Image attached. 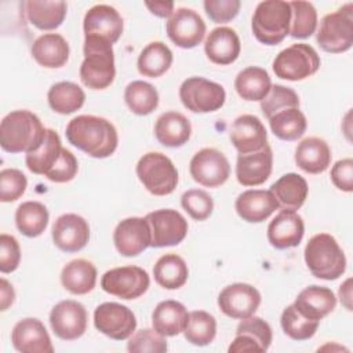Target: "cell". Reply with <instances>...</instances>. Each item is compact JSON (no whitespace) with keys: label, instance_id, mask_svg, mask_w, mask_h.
Masks as SVG:
<instances>
[{"label":"cell","instance_id":"cell-1","mask_svg":"<svg viewBox=\"0 0 353 353\" xmlns=\"http://www.w3.org/2000/svg\"><path fill=\"white\" fill-rule=\"evenodd\" d=\"M65 134L69 143L95 159L112 156L119 143L116 127L109 120L92 114L72 119Z\"/></svg>","mask_w":353,"mask_h":353},{"label":"cell","instance_id":"cell-2","mask_svg":"<svg viewBox=\"0 0 353 353\" xmlns=\"http://www.w3.org/2000/svg\"><path fill=\"white\" fill-rule=\"evenodd\" d=\"M47 128L29 110H14L0 123V145L8 153H30L37 150L46 139Z\"/></svg>","mask_w":353,"mask_h":353},{"label":"cell","instance_id":"cell-3","mask_svg":"<svg viewBox=\"0 0 353 353\" xmlns=\"http://www.w3.org/2000/svg\"><path fill=\"white\" fill-rule=\"evenodd\" d=\"M84 59L80 66V80L91 90L108 88L116 76L114 52L109 41L99 37H84Z\"/></svg>","mask_w":353,"mask_h":353},{"label":"cell","instance_id":"cell-4","mask_svg":"<svg viewBox=\"0 0 353 353\" xmlns=\"http://www.w3.org/2000/svg\"><path fill=\"white\" fill-rule=\"evenodd\" d=\"M303 256L310 273L321 280H336L346 270L345 252L328 233L314 234L307 241Z\"/></svg>","mask_w":353,"mask_h":353},{"label":"cell","instance_id":"cell-5","mask_svg":"<svg viewBox=\"0 0 353 353\" xmlns=\"http://www.w3.org/2000/svg\"><path fill=\"white\" fill-rule=\"evenodd\" d=\"M291 7L288 1H261L252 15V33L258 41L266 46H276L290 34Z\"/></svg>","mask_w":353,"mask_h":353},{"label":"cell","instance_id":"cell-6","mask_svg":"<svg viewBox=\"0 0 353 353\" xmlns=\"http://www.w3.org/2000/svg\"><path fill=\"white\" fill-rule=\"evenodd\" d=\"M137 176L153 196L171 194L178 185L174 163L160 152H148L137 163Z\"/></svg>","mask_w":353,"mask_h":353},{"label":"cell","instance_id":"cell-7","mask_svg":"<svg viewBox=\"0 0 353 353\" xmlns=\"http://www.w3.org/2000/svg\"><path fill=\"white\" fill-rule=\"evenodd\" d=\"M317 44L331 54H341L353 46V3H346L335 12L327 14L317 30Z\"/></svg>","mask_w":353,"mask_h":353},{"label":"cell","instance_id":"cell-8","mask_svg":"<svg viewBox=\"0 0 353 353\" xmlns=\"http://www.w3.org/2000/svg\"><path fill=\"white\" fill-rule=\"evenodd\" d=\"M277 77L288 81H299L313 76L320 68L317 51L305 43L292 44L280 51L272 63Z\"/></svg>","mask_w":353,"mask_h":353},{"label":"cell","instance_id":"cell-9","mask_svg":"<svg viewBox=\"0 0 353 353\" xmlns=\"http://www.w3.org/2000/svg\"><path fill=\"white\" fill-rule=\"evenodd\" d=\"M182 105L193 113H211L221 109L226 101L225 88L200 76L188 77L179 87Z\"/></svg>","mask_w":353,"mask_h":353},{"label":"cell","instance_id":"cell-10","mask_svg":"<svg viewBox=\"0 0 353 353\" xmlns=\"http://www.w3.org/2000/svg\"><path fill=\"white\" fill-rule=\"evenodd\" d=\"M150 284L146 270L139 266H120L103 273L101 287L105 292L121 299H137L143 295Z\"/></svg>","mask_w":353,"mask_h":353},{"label":"cell","instance_id":"cell-11","mask_svg":"<svg viewBox=\"0 0 353 353\" xmlns=\"http://www.w3.org/2000/svg\"><path fill=\"white\" fill-rule=\"evenodd\" d=\"M145 219L150 228V247L178 245L188 234V221L176 210H156L149 212Z\"/></svg>","mask_w":353,"mask_h":353},{"label":"cell","instance_id":"cell-12","mask_svg":"<svg viewBox=\"0 0 353 353\" xmlns=\"http://www.w3.org/2000/svg\"><path fill=\"white\" fill-rule=\"evenodd\" d=\"M94 325L103 335L124 341L135 332L137 317L130 307L121 303L105 302L94 310Z\"/></svg>","mask_w":353,"mask_h":353},{"label":"cell","instance_id":"cell-13","mask_svg":"<svg viewBox=\"0 0 353 353\" xmlns=\"http://www.w3.org/2000/svg\"><path fill=\"white\" fill-rule=\"evenodd\" d=\"M189 171L199 185L218 188L229 179L230 164L222 152L214 148H204L192 157Z\"/></svg>","mask_w":353,"mask_h":353},{"label":"cell","instance_id":"cell-14","mask_svg":"<svg viewBox=\"0 0 353 353\" xmlns=\"http://www.w3.org/2000/svg\"><path fill=\"white\" fill-rule=\"evenodd\" d=\"M88 314L77 301L66 299L58 302L50 312V325L54 334L63 341H74L87 330Z\"/></svg>","mask_w":353,"mask_h":353},{"label":"cell","instance_id":"cell-15","mask_svg":"<svg viewBox=\"0 0 353 353\" xmlns=\"http://www.w3.org/2000/svg\"><path fill=\"white\" fill-rule=\"evenodd\" d=\"M205 22L192 8L181 7L174 10V14L165 23V30L170 40L181 48H194L205 36Z\"/></svg>","mask_w":353,"mask_h":353},{"label":"cell","instance_id":"cell-16","mask_svg":"<svg viewBox=\"0 0 353 353\" xmlns=\"http://www.w3.org/2000/svg\"><path fill=\"white\" fill-rule=\"evenodd\" d=\"M261 305L259 291L247 283L226 285L218 295V306L230 319L243 320L254 316Z\"/></svg>","mask_w":353,"mask_h":353},{"label":"cell","instance_id":"cell-17","mask_svg":"<svg viewBox=\"0 0 353 353\" xmlns=\"http://www.w3.org/2000/svg\"><path fill=\"white\" fill-rule=\"evenodd\" d=\"M152 236L148 221L141 216H130L120 221L113 232V243L123 256H137L150 247Z\"/></svg>","mask_w":353,"mask_h":353},{"label":"cell","instance_id":"cell-18","mask_svg":"<svg viewBox=\"0 0 353 353\" xmlns=\"http://www.w3.org/2000/svg\"><path fill=\"white\" fill-rule=\"evenodd\" d=\"M83 29L84 37H99L113 44L123 33V18L112 6L97 4L85 12Z\"/></svg>","mask_w":353,"mask_h":353},{"label":"cell","instance_id":"cell-19","mask_svg":"<svg viewBox=\"0 0 353 353\" xmlns=\"http://www.w3.org/2000/svg\"><path fill=\"white\" fill-rule=\"evenodd\" d=\"M52 241L63 252H77L90 240L88 222L77 214H63L52 225Z\"/></svg>","mask_w":353,"mask_h":353},{"label":"cell","instance_id":"cell-20","mask_svg":"<svg viewBox=\"0 0 353 353\" xmlns=\"http://www.w3.org/2000/svg\"><path fill=\"white\" fill-rule=\"evenodd\" d=\"M11 342L21 353H52L51 338L44 324L34 317L19 320L11 331Z\"/></svg>","mask_w":353,"mask_h":353},{"label":"cell","instance_id":"cell-21","mask_svg":"<svg viewBox=\"0 0 353 353\" xmlns=\"http://www.w3.org/2000/svg\"><path fill=\"white\" fill-rule=\"evenodd\" d=\"M230 142L239 154L261 150L268 145V132L263 123L254 114L239 116L230 127Z\"/></svg>","mask_w":353,"mask_h":353},{"label":"cell","instance_id":"cell-22","mask_svg":"<svg viewBox=\"0 0 353 353\" xmlns=\"http://www.w3.org/2000/svg\"><path fill=\"white\" fill-rule=\"evenodd\" d=\"M273 168V152L269 145L261 150L239 154L236 163V178L243 186H258L268 181Z\"/></svg>","mask_w":353,"mask_h":353},{"label":"cell","instance_id":"cell-23","mask_svg":"<svg viewBox=\"0 0 353 353\" xmlns=\"http://www.w3.org/2000/svg\"><path fill=\"white\" fill-rule=\"evenodd\" d=\"M303 234L305 223L296 211L281 210L268 226V240L277 250L299 245Z\"/></svg>","mask_w":353,"mask_h":353},{"label":"cell","instance_id":"cell-24","mask_svg":"<svg viewBox=\"0 0 353 353\" xmlns=\"http://www.w3.org/2000/svg\"><path fill=\"white\" fill-rule=\"evenodd\" d=\"M234 208L243 221L259 223L279 210V203L270 190L250 189L237 196Z\"/></svg>","mask_w":353,"mask_h":353},{"label":"cell","instance_id":"cell-25","mask_svg":"<svg viewBox=\"0 0 353 353\" xmlns=\"http://www.w3.org/2000/svg\"><path fill=\"white\" fill-rule=\"evenodd\" d=\"M241 44L234 29L219 26L212 29L205 41L204 52L207 58L216 65H230L240 55Z\"/></svg>","mask_w":353,"mask_h":353},{"label":"cell","instance_id":"cell-26","mask_svg":"<svg viewBox=\"0 0 353 353\" xmlns=\"http://www.w3.org/2000/svg\"><path fill=\"white\" fill-rule=\"evenodd\" d=\"M292 305L306 319L320 323L335 309L336 296L328 287L309 285L298 294Z\"/></svg>","mask_w":353,"mask_h":353},{"label":"cell","instance_id":"cell-27","mask_svg":"<svg viewBox=\"0 0 353 353\" xmlns=\"http://www.w3.org/2000/svg\"><path fill=\"white\" fill-rule=\"evenodd\" d=\"M30 52L40 66L57 69L68 62L70 50L63 36L58 33H44L33 41Z\"/></svg>","mask_w":353,"mask_h":353},{"label":"cell","instance_id":"cell-28","mask_svg":"<svg viewBox=\"0 0 353 353\" xmlns=\"http://www.w3.org/2000/svg\"><path fill=\"white\" fill-rule=\"evenodd\" d=\"M295 163L307 174H321L331 164V149L321 138H305L295 148Z\"/></svg>","mask_w":353,"mask_h":353},{"label":"cell","instance_id":"cell-29","mask_svg":"<svg viewBox=\"0 0 353 353\" xmlns=\"http://www.w3.org/2000/svg\"><path fill=\"white\" fill-rule=\"evenodd\" d=\"M154 135L167 148H181L190 139L192 124L182 113L170 110L157 117Z\"/></svg>","mask_w":353,"mask_h":353},{"label":"cell","instance_id":"cell-30","mask_svg":"<svg viewBox=\"0 0 353 353\" xmlns=\"http://www.w3.org/2000/svg\"><path fill=\"white\" fill-rule=\"evenodd\" d=\"M189 320L186 307L172 299L161 301L157 303L152 313V325L163 336H175L185 331Z\"/></svg>","mask_w":353,"mask_h":353},{"label":"cell","instance_id":"cell-31","mask_svg":"<svg viewBox=\"0 0 353 353\" xmlns=\"http://www.w3.org/2000/svg\"><path fill=\"white\" fill-rule=\"evenodd\" d=\"M279 203V208L296 211L307 197V182L303 176L295 172H288L280 176L269 189Z\"/></svg>","mask_w":353,"mask_h":353},{"label":"cell","instance_id":"cell-32","mask_svg":"<svg viewBox=\"0 0 353 353\" xmlns=\"http://www.w3.org/2000/svg\"><path fill=\"white\" fill-rule=\"evenodd\" d=\"M61 283L73 295H84L94 290L97 268L92 262L79 258L68 262L61 272Z\"/></svg>","mask_w":353,"mask_h":353},{"label":"cell","instance_id":"cell-33","mask_svg":"<svg viewBox=\"0 0 353 353\" xmlns=\"http://www.w3.org/2000/svg\"><path fill=\"white\" fill-rule=\"evenodd\" d=\"M28 21L40 30H52L62 25L68 4L62 0H29L25 3Z\"/></svg>","mask_w":353,"mask_h":353},{"label":"cell","instance_id":"cell-34","mask_svg":"<svg viewBox=\"0 0 353 353\" xmlns=\"http://www.w3.org/2000/svg\"><path fill=\"white\" fill-rule=\"evenodd\" d=\"M272 88L269 73L259 66L243 69L234 79V90L244 101H262Z\"/></svg>","mask_w":353,"mask_h":353},{"label":"cell","instance_id":"cell-35","mask_svg":"<svg viewBox=\"0 0 353 353\" xmlns=\"http://www.w3.org/2000/svg\"><path fill=\"white\" fill-rule=\"evenodd\" d=\"M189 269L182 256L176 254H165L157 259L153 268L154 281L165 290H178L185 285Z\"/></svg>","mask_w":353,"mask_h":353},{"label":"cell","instance_id":"cell-36","mask_svg":"<svg viewBox=\"0 0 353 353\" xmlns=\"http://www.w3.org/2000/svg\"><path fill=\"white\" fill-rule=\"evenodd\" d=\"M172 51L163 41L149 43L139 54L137 61L138 72L145 77H160L172 65Z\"/></svg>","mask_w":353,"mask_h":353},{"label":"cell","instance_id":"cell-37","mask_svg":"<svg viewBox=\"0 0 353 353\" xmlns=\"http://www.w3.org/2000/svg\"><path fill=\"white\" fill-rule=\"evenodd\" d=\"M62 143L61 138L57 134V131L47 128L46 139L41 143V146L26 154L25 163L30 172L36 175H46L58 161L61 152H62Z\"/></svg>","mask_w":353,"mask_h":353},{"label":"cell","instance_id":"cell-38","mask_svg":"<svg viewBox=\"0 0 353 353\" xmlns=\"http://www.w3.org/2000/svg\"><path fill=\"white\" fill-rule=\"evenodd\" d=\"M50 108L59 114H70L79 110L85 101L83 88L72 81H59L51 85L47 94Z\"/></svg>","mask_w":353,"mask_h":353},{"label":"cell","instance_id":"cell-39","mask_svg":"<svg viewBox=\"0 0 353 353\" xmlns=\"http://www.w3.org/2000/svg\"><path fill=\"white\" fill-rule=\"evenodd\" d=\"M48 210L40 201H25L15 211V225L26 237L40 236L48 225Z\"/></svg>","mask_w":353,"mask_h":353},{"label":"cell","instance_id":"cell-40","mask_svg":"<svg viewBox=\"0 0 353 353\" xmlns=\"http://www.w3.org/2000/svg\"><path fill=\"white\" fill-rule=\"evenodd\" d=\"M269 125L279 139L296 141L305 134L307 121L299 108H288L274 113L269 119Z\"/></svg>","mask_w":353,"mask_h":353},{"label":"cell","instance_id":"cell-41","mask_svg":"<svg viewBox=\"0 0 353 353\" xmlns=\"http://www.w3.org/2000/svg\"><path fill=\"white\" fill-rule=\"evenodd\" d=\"M124 101L132 113L146 116L159 106V92L152 84L135 80L125 87Z\"/></svg>","mask_w":353,"mask_h":353},{"label":"cell","instance_id":"cell-42","mask_svg":"<svg viewBox=\"0 0 353 353\" xmlns=\"http://www.w3.org/2000/svg\"><path fill=\"white\" fill-rule=\"evenodd\" d=\"M183 335L185 339L194 346L210 345L216 335L215 317L204 310H194L189 313V320Z\"/></svg>","mask_w":353,"mask_h":353},{"label":"cell","instance_id":"cell-43","mask_svg":"<svg viewBox=\"0 0 353 353\" xmlns=\"http://www.w3.org/2000/svg\"><path fill=\"white\" fill-rule=\"evenodd\" d=\"M291 7V25L290 34L294 39L310 37L317 28V11L309 1L296 0L290 1Z\"/></svg>","mask_w":353,"mask_h":353},{"label":"cell","instance_id":"cell-44","mask_svg":"<svg viewBox=\"0 0 353 353\" xmlns=\"http://www.w3.org/2000/svg\"><path fill=\"white\" fill-rule=\"evenodd\" d=\"M280 323L284 334L294 341L310 339L316 334L320 324L319 321H313L302 316L294 305H290L283 310Z\"/></svg>","mask_w":353,"mask_h":353},{"label":"cell","instance_id":"cell-45","mask_svg":"<svg viewBox=\"0 0 353 353\" xmlns=\"http://www.w3.org/2000/svg\"><path fill=\"white\" fill-rule=\"evenodd\" d=\"M288 108H299V97L292 88L281 84L272 85L269 94L261 101V110L268 120L274 113Z\"/></svg>","mask_w":353,"mask_h":353},{"label":"cell","instance_id":"cell-46","mask_svg":"<svg viewBox=\"0 0 353 353\" xmlns=\"http://www.w3.org/2000/svg\"><path fill=\"white\" fill-rule=\"evenodd\" d=\"M165 336L160 335L153 328H142L135 331L127 342V350L131 353H164L167 352Z\"/></svg>","mask_w":353,"mask_h":353},{"label":"cell","instance_id":"cell-47","mask_svg":"<svg viewBox=\"0 0 353 353\" xmlns=\"http://www.w3.org/2000/svg\"><path fill=\"white\" fill-rule=\"evenodd\" d=\"M182 208L196 221H205L214 210L212 197L203 189H189L181 197Z\"/></svg>","mask_w":353,"mask_h":353},{"label":"cell","instance_id":"cell-48","mask_svg":"<svg viewBox=\"0 0 353 353\" xmlns=\"http://www.w3.org/2000/svg\"><path fill=\"white\" fill-rule=\"evenodd\" d=\"M28 179L25 174L17 168H4L0 171V200L12 203L18 200L26 190Z\"/></svg>","mask_w":353,"mask_h":353},{"label":"cell","instance_id":"cell-49","mask_svg":"<svg viewBox=\"0 0 353 353\" xmlns=\"http://www.w3.org/2000/svg\"><path fill=\"white\" fill-rule=\"evenodd\" d=\"M236 334H244L252 338L259 345L262 352H266L270 347V343L273 339L270 325L263 319L255 317V316L243 319L237 325Z\"/></svg>","mask_w":353,"mask_h":353},{"label":"cell","instance_id":"cell-50","mask_svg":"<svg viewBox=\"0 0 353 353\" xmlns=\"http://www.w3.org/2000/svg\"><path fill=\"white\" fill-rule=\"evenodd\" d=\"M77 170H79L77 159L74 157V154L70 150L63 148L58 161L44 176L47 179H50L51 182L65 183V182L72 181L76 176Z\"/></svg>","mask_w":353,"mask_h":353},{"label":"cell","instance_id":"cell-51","mask_svg":"<svg viewBox=\"0 0 353 353\" xmlns=\"http://www.w3.org/2000/svg\"><path fill=\"white\" fill-rule=\"evenodd\" d=\"M208 18L215 23H226L234 19L240 11V0H205L203 3Z\"/></svg>","mask_w":353,"mask_h":353},{"label":"cell","instance_id":"cell-52","mask_svg":"<svg viewBox=\"0 0 353 353\" xmlns=\"http://www.w3.org/2000/svg\"><path fill=\"white\" fill-rule=\"evenodd\" d=\"M21 261V248L14 236L0 234V272L11 273L17 270Z\"/></svg>","mask_w":353,"mask_h":353},{"label":"cell","instance_id":"cell-53","mask_svg":"<svg viewBox=\"0 0 353 353\" xmlns=\"http://www.w3.org/2000/svg\"><path fill=\"white\" fill-rule=\"evenodd\" d=\"M331 181L342 192L353 190V160L350 157L338 160L331 168Z\"/></svg>","mask_w":353,"mask_h":353},{"label":"cell","instance_id":"cell-54","mask_svg":"<svg viewBox=\"0 0 353 353\" xmlns=\"http://www.w3.org/2000/svg\"><path fill=\"white\" fill-rule=\"evenodd\" d=\"M229 353H239V352H262L259 345L244 334H236V338L229 346Z\"/></svg>","mask_w":353,"mask_h":353},{"label":"cell","instance_id":"cell-55","mask_svg":"<svg viewBox=\"0 0 353 353\" xmlns=\"http://www.w3.org/2000/svg\"><path fill=\"white\" fill-rule=\"evenodd\" d=\"M145 6L149 11L160 18H170L174 14V3L172 1H146Z\"/></svg>","mask_w":353,"mask_h":353},{"label":"cell","instance_id":"cell-56","mask_svg":"<svg viewBox=\"0 0 353 353\" xmlns=\"http://www.w3.org/2000/svg\"><path fill=\"white\" fill-rule=\"evenodd\" d=\"M15 301V291L12 285L6 280H0V307L1 310H7Z\"/></svg>","mask_w":353,"mask_h":353},{"label":"cell","instance_id":"cell-57","mask_svg":"<svg viewBox=\"0 0 353 353\" xmlns=\"http://www.w3.org/2000/svg\"><path fill=\"white\" fill-rule=\"evenodd\" d=\"M339 299L341 303L349 310L352 312V279H346L343 284H341L339 287Z\"/></svg>","mask_w":353,"mask_h":353}]
</instances>
